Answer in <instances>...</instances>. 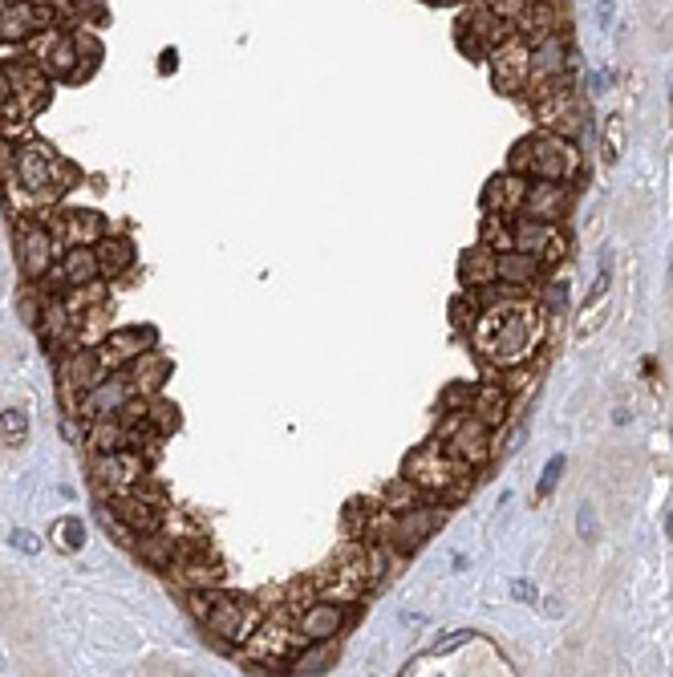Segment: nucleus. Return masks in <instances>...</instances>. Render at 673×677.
<instances>
[{"label":"nucleus","instance_id":"864d4df0","mask_svg":"<svg viewBox=\"0 0 673 677\" xmlns=\"http://www.w3.org/2000/svg\"><path fill=\"white\" fill-rule=\"evenodd\" d=\"M511 596L523 600V605H536V596H540V592H536L532 580H515V584H511Z\"/></svg>","mask_w":673,"mask_h":677},{"label":"nucleus","instance_id":"1a4fd4ad","mask_svg":"<svg viewBox=\"0 0 673 677\" xmlns=\"http://www.w3.org/2000/svg\"><path fill=\"white\" fill-rule=\"evenodd\" d=\"M442 446L451 450L455 459H463L467 467H483V463H491V455H495L491 426L479 422L471 410H459V414L446 418V426H442Z\"/></svg>","mask_w":673,"mask_h":677},{"label":"nucleus","instance_id":"20e7f679","mask_svg":"<svg viewBox=\"0 0 673 677\" xmlns=\"http://www.w3.org/2000/svg\"><path fill=\"white\" fill-rule=\"evenodd\" d=\"M402 475L426 491V499H463L471 491V467L455 459L442 442H426L406 459Z\"/></svg>","mask_w":673,"mask_h":677},{"label":"nucleus","instance_id":"052dcab7","mask_svg":"<svg viewBox=\"0 0 673 677\" xmlns=\"http://www.w3.org/2000/svg\"><path fill=\"white\" fill-rule=\"evenodd\" d=\"M434 5H459V0H434Z\"/></svg>","mask_w":673,"mask_h":677},{"label":"nucleus","instance_id":"ddd939ff","mask_svg":"<svg viewBox=\"0 0 673 677\" xmlns=\"http://www.w3.org/2000/svg\"><path fill=\"white\" fill-rule=\"evenodd\" d=\"M369 588H373L369 556H361V552H349V560H341L333 572L317 576V592H325V600H341V605H353Z\"/></svg>","mask_w":673,"mask_h":677},{"label":"nucleus","instance_id":"a18cd8bd","mask_svg":"<svg viewBox=\"0 0 673 677\" xmlns=\"http://www.w3.org/2000/svg\"><path fill=\"white\" fill-rule=\"evenodd\" d=\"M605 313H609V300H601V305L592 300V305L584 309V317H580V325H576V337H580V341H584V337H592L596 329L605 325Z\"/></svg>","mask_w":673,"mask_h":677},{"label":"nucleus","instance_id":"cd10ccee","mask_svg":"<svg viewBox=\"0 0 673 677\" xmlns=\"http://www.w3.org/2000/svg\"><path fill=\"white\" fill-rule=\"evenodd\" d=\"M57 232H61L65 248L98 244V240H102V215H98V211H65V215L57 219Z\"/></svg>","mask_w":673,"mask_h":677},{"label":"nucleus","instance_id":"37998d69","mask_svg":"<svg viewBox=\"0 0 673 677\" xmlns=\"http://www.w3.org/2000/svg\"><path fill=\"white\" fill-rule=\"evenodd\" d=\"M146 426H155L159 434H171L179 426V410L171 402H151V410H146Z\"/></svg>","mask_w":673,"mask_h":677},{"label":"nucleus","instance_id":"2f4dec72","mask_svg":"<svg viewBox=\"0 0 673 677\" xmlns=\"http://www.w3.org/2000/svg\"><path fill=\"white\" fill-rule=\"evenodd\" d=\"M98 276H102V268H98L94 244L65 248V260H61V280H65V288H69V284H90V280H98Z\"/></svg>","mask_w":673,"mask_h":677},{"label":"nucleus","instance_id":"7c9ffc66","mask_svg":"<svg viewBox=\"0 0 673 677\" xmlns=\"http://www.w3.org/2000/svg\"><path fill=\"white\" fill-rule=\"evenodd\" d=\"M110 337V313L106 305H94L73 317V349H98Z\"/></svg>","mask_w":673,"mask_h":677},{"label":"nucleus","instance_id":"c756f323","mask_svg":"<svg viewBox=\"0 0 673 677\" xmlns=\"http://www.w3.org/2000/svg\"><path fill=\"white\" fill-rule=\"evenodd\" d=\"M167 373H171V361L163 353H155V349H146L142 357H134L130 386H134V394H155V390H163Z\"/></svg>","mask_w":673,"mask_h":677},{"label":"nucleus","instance_id":"412c9836","mask_svg":"<svg viewBox=\"0 0 673 677\" xmlns=\"http://www.w3.org/2000/svg\"><path fill=\"white\" fill-rule=\"evenodd\" d=\"M114 515L126 523V528L134 532V536H151V532H159L163 528V511L155 507V499H146V495H138V491H126V495H114Z\"/></svg>","mask_w":673,"mask_h":677},{"label":"nucleus","instance_id":"0eeeda50","mask_svg":"<svg viewBox=\"0 0 673 677\" xmlns=\"http://www.w3.org/2000/svg\"><path fill=\"white\" fill-rule=\"evenodd\" d=\"M305 645H309V641H305V633L288 621V613H276L272 621H260V625L252 629V637H248L240 649H244V657H248L252 665H268V669H276V665L292 661V657L301 653Z\"/></svg>","mask_w":673,"mask_h":677},{"label":"nucleus","instance_id":"f257e3e1","mask_svg":"<svg viewBox=\"0 0 673 677\" xmlns=\"http://www.w3.org/2000/svg\"><path fill=\"white\" fill-rule=\"evenodd\" d=\"M491 292L499 296L491 309H483L471 325V345L475 357L483 365L495 369H515L523 361H532V353L544 341V309L532 305V300L515 296L503 284H491Z\"/></svg>","mask_w":673,"mask_h":677},{"label":"nucleus","instance_id":"39448f33","mask_svg":"<svg viewBox=\"0 0 673 677\" xmlns=\"http://www.w3.org/2000/svg\"><path fill=\"white\" fill-rule=\"evenodd\" d=\"M17 183L33 195V203H49L73 183V167H65L45 142H29L17 150Z\"/></svg>","mask_w":673,"mask_h":677},{"label":"nucleus","instance_id":"4468645a","mask_svg":"<svg viewBox=\"0 0 673 677\" xmlns=\"http://www.w3.org/2000/svg\"><path fill=\"white\" fill-rule=\"evenodd\" d=\"M142 455H134V450H106V455L94 459V487L102 495H126L142 483Z\"/></svg>","mask_w":673,"mask_h":677},{"label":"nucleus","instance_id":"de8ad7c7","mask_svg":"<svg viewBox=\"0 0 673 677\" xmlns=\"http://www.w3.org/2000/svg\"><path fill=\"white\" fill-rule=\"evenodd\" d=\"M471 637H475V633H467V629H459V633H446L438 645H430V649H426V657H446V653H455V649L471 645Z\"/></svg>","mask_w":673,"mask_h":677},{"label":"nucleus","instance_id":"c85d7f7f","mask_svg":"<svg viewBox=\"0 0 673 677\" xmlns=\"http://www.w3.org/2000/svg\"><path fill=\"white\" fill-rule=\"evenodd\" d=\"M471 414H475L479 422H487L491 430H499V426L507 422V414H511V394H507V386H499V382L479 386V390H475V402H471Z\"/></svg>","mask_w":673,"mask_h":677},{"label":"nucleus","instance_id":"473e14b6","mask_svg":"<svg viewBox=\"0 0 673 677\" xmlns=\"http://www.w3.org/2000/svg\"><path fill=\"white\" fill-rule=\"evenodd\" d=\"M94 252H98V268H102L106 280H114V276H122V272L134 268V244H130V240L102 236V240L94 244Z\"/></svg>","mask_w":673,"mask_h":677},{"label":"nucleus","instance_id":"3c124183","mask_svg":"<svg viewBox=\"0 0 673 677\" xmlns=\"http://www.w3.org/2000/svg\"><path fill=\"white\" fill-rule=\"evenodd\" d=\"M560 475H564V455H552L548 467H544V475H540V499L552 495V487L560 483Z\"/></svg>","mask_w":673,"mask_h":677},{"label":"nucleus","instance_id":"f704fd0d","mask_svg":"<svg viewBox=\"0 0 673 677\" xmlns=\"http://www.w3.org/2000/svg\"><path fill=\"white\" fill-rule=\"evenodd\" d=\"M134 438H138V430H130V426L118 418V414H110V418H94L90 442H94V450H98V455H106V450H126Z\"/></svg>","mask_w":673,"mask_h":677},{"label":"nucleus","instance_id":"7ed1b4c3","mask_svg":"<svg viewBox=\"0 0 673 677\" xmlns=\"http://www.w3.org/2000/svg\"><path fill=\"white\" fill-rule=\"evenodd\" d=\"M187 609L211 637H223L232 645H244L252 637V629L264 621L248 596H228V592H215V588H195L187 596Z\"/></svg>","mask_w":673,"mask_h":677},{"label":"nucleus","instance_id":"f3484780","mask_svg":"<svg viewBox=\"0 0 673 677\" xmlns=\"http://www.w3.org/2000/svg\"><path fill=\"white\" fill-rule=\"evenodd\" d=\"M57 9L37 5V0H9L0 9V41H29L41 29H53Z\"/></svg>","mask_w":673,"mask_h":677},{"label":"nucleus","instance_id":"13d9d810","mask_svg":"<svg viewBox=\"0 0 673 677\" xmlns=\"http://www.w3.org/2000/svg\"><path fill=\"white\" fill-rule=\"evenodd\" d=\"M61 430H65V438H82V430H78V426H73L69 418H65V426H61Z\"/></svg>","mask_w":673,"mask_h":677},{"label":"nucleus","instance_id":"ea45409f","mask_svg":"<svg viewBox=\"0 0 673 677\" xmlns=\"http://www.w3.org/2000/svg\"><path fill=\"white\" fill-rule=\"evenodd\" d=\"M53 544L61 548V552H78L82 544H86V528H82V523L78 519H57L53 523Z\"/></svg>","mask_w":673,"mask_h":677},{"label":"nucleus","instance_id":"bf43d9fd","mask_svg":"<svg viewBox=\"0 0 673 677\" xmlns=\"http://www.w3.org/2000/svg\"><path fill=\"white\" fill-rule=\"evenodd\" d=\"M665 532H669V540H673V515H669V519H665Z\"/></svg>","mask_w":673,"mask_h":677},{"label":"nucleus","instance_id":"09e8293b","mask_svg":"<svg viewBox=\"0 0 673 677\" xmlns=\"http://www.w3.org/2000/svg\"><path fill=\"white\" fill-rule=\"evenodd\" d=\"M621 134H625V122H621V114H613L609 126H605V159L609 163L621 155Z\"/></svg>","mask_w":673,"mask_h":677},{"label":"nucleus","instance_id":"49530a36","mask_svg":"<svg viewBox=\"0 0 673 677\" xmlns=\"http://www.w3.org/2000/svg\"><path fill=\"white\" fill-rule=\"evenodd\" d=\"M576 532H580L584 544H592L596 532H601V523H596V507H592V503H580V511H576Z\"/></svg>","mask_w":673,"mask_h":677},{"label":"nucleus","instance_id":"c03bdc74","mask_svg":"<svg viewBox=\"0 0 673 677\" xmlns=\"http://www.w3.org/2000/svg\"><path fill=\"white\" fill-rule=\"evenodd\" d=\"M471 402H475V390H471L467 382H455V386H446V390H442V410H446V414L471 410Z\"/></svg>","mask_w":673,"mask_h":677},{"label":"nucleus","instance_id":"f03ea898","mask_svg":"<svg viewBox=\"0 0 673 677\" xmlns=\"http://www.w3.org/2000/svg\"><path fill=\"white\" fill-rule=\"evenodd\" d=\"M580 150L572 138L540 130L532 138L515 142L511 150V171L515 175H528V179H552V183H572L580 175Z\"/></svg>","mask_w":673,"mask_h":677},{"label":"nucleus","instance_id":"603ef678","mask_svg":"<svg viewBox=\"0 0 673 677\" xmlns=\"http://www.w3.org/2000/svg\"><path fill=\"white\" fill-rule=\"evenodd\" d=\"M451 313H455V325H459V329L467 325V333H471V325H475V317H479V305H475V300H471V296H467V300L459 296V300H455V305H451Z\"/></svg>","mask_w":673,"mask_h":677},{"label":"nucleus","instance_id":"6e6552de","mask_svg":"<svg viewBox=\"0 0 673 677\" xmlns=\"http://www.w3.org/2000/svg\"><path fill=\"white\" fill-rule=\"evenodd\" d=\"M528 98H532V110H536V118H540L544 130L564 134V138H576V134H580L584 114H580V102H576L568 78L548 82V86H528Z\"/></svg>","mask_w":673,"mask_h":677},{"label":"nucleus","instance_id":"58836bf2","mask_svg":"<svg viewBox=\"0 0 673 677\" xmlns=\"http://www.w3.org/2000/svg\"><path fill=\"white\" fill-rule=\"evenodd\" d=\"M333 661V641H309L292 657V673H325Z\"/></svg>","mask_w":673,"mask_h":677},{"label":"nucleus","instance_id":"5701e85b","mask_svg":"<svg viewBox=\"0 0 673 677\" xmlns=\"http://www.w3.org/2000/svg\"><path fill=\"white\" fill-rule=\"evenodd\" d=\"M345 621H349V613H345L341 600H325V605H309L301 617H296V629L305 633V641H337Z\"/></svg>","mask_w":673,"mask_h":677},{"label":"nucleus","instance_id":"6e6d98bb","mask_svg":"<svg viewBox=\"0 0 673 677\" xmlns=\"http://www.w3.org/2000/svg\"><path fill=\"white\" fill-rule=\"evenodd\" d=\"M13 102V78H9V69L0 65V110H5Z\"/></svg>","mask_w":673,"mask_h":677},{"label":"nucleus","instance_id":"bb28decb","mask_svg":"<svg viewBox=\"0 0 673 677\" xmlns=\"http://www.w3.org/2000/svg\"><path fill=\"white\" fill-rule=\"evenodd\" d=\"M171 576H175V584H183V588H219L223 584V572L219 564H211L203 552H187L183 560H175V568H171Z\"/></svg>","mask_w":673,"mask_h":677},{"label":"nucleus","instance_id":"393cba45","mask_svg":"<svg viewBox=\"0 0 673 677\" xmlns=\"http://www.w3.org/2000/svg\"><path fill=\"white\" fill-rule=\"evenodd\" d=\"M523 195H528V175H515V171L495 175V179L483 187V211L507 219V215H515V211L523 207Z\"/></svg>","mask_w":673,"mask_h":677},{"label":"nucleus","instance_id":"4be33fe9","mask_svg":"<svg viewBox=\"0 0 673 677\" xmlns=\"http://www.w3.org/2000/svg\"><path fill=\"white\" fill-rule=\"evenodd\" d=\"M560 5L556 0H532L528 9H523L519 17H515V33L528 41V45H540V41H548V37H556L560 33Z\"/></svg>","mask_w":673,"mask_h":677},{"label":"nucleus","instance_id":"aec40b11","mask_svg":"<svg viewBox=\"0 0 673 677\" xmlns=\"http://www.w3.org/2000/svg\"><path fill=\"white\" fill-rule=\"evenodd\" d=\"M151 341H155L151 329H110V337L98 345V357H102V365L114 373V369L130 365L134 357H142L146 349H151Z\"/></svg>","mask_w":673,"mask_h":677},{"label":"nucleus","instance_id":"2eb2a0df","mask_svg":"<svg viewBox=\"0 0 673 677\" xmlns=\"http://www.w3.org/2000/svg\"><path fill=\"white\" fill-rule=\"evenodd\" d=\"M515 29H511V21H503V17H495L491 9H483V5H475V13L471 17H463V25H459V49L467 53V57H487L503 37H511Z\"/></svg>","mask_w":673,"mask_h":677},{"label":"nucleus","instance_id":"e433bc0d","mask_svg":"<svg viewBox=\"0 0 673 677\" xmlns=\"http://www.w3.org/2000/svg\"><path fill=\"white\" fill-rule=\"evenodd\" d=\"M102 300H106L102 280H90V284H69V288L61 292V305L69 309V317H78V313H86V309L102 305Z\"/></svg>","mask_w":673,"mask_h":677},{"label":"nucleus","instance_id":"5fc2aeb1","mask_svg":"<svg viewBox=\"0 0 673 677\" xmlns=\"http://www.w3.org/2000/svg\"><path fill=\"white\" fill-rule=\"evenodd\" d=\"M13 548H21L25 556H37V552H41V544H37L33 532H13Z\"/></svg>","mask_w":673,"mask_h":677},{"label":"nucleus","instance_id":"8fccbe9b","mask_svg":"<svg viewBox=\"0 0 673 677\" xmlns=\"http://www.w3.org/2000/svg\"><path fill=\"white\" fill-rule=\"evenodd\" d=\"M365 515H369V507H361V503H349V511H345V528H349V536H353V540H361V536L369 532Z\"/></svg>","mask_w":673,"mask_h":677},{"label":"nucleus","instance_id":"dca6fc26","mask_svg":"<svg viewBox=\"0 0 673 677\" xmlns=\"http://www.w3.org/2000/svg\"><path fill=\"white\" fill-rule=\"evenodd\" d=\"M17 244H21V272H25L29 280L49 276L57 248H53V232L45 228L41 219H21V223H17Z\"/></svg>","mask_w":673,"mask_h":677},{"label":"nucleus","instance_id":"f8f14e48","mask_svg":"<svg viewBox=\"0 0 673 677\" xmlns=\"http://www.w3.org/2000/svg\"><path fill=\"white\" fill-rule=\"evenodd\" d=\"M511 240H515L519 252L536 256L540 264H556V260H564V252H568V240H564V232L556 228V223L532 219V215H519V219L511 223Z\"/></svg>","mask_w":673,"mask_h":677},{"label":"nucleus","instance_id":"b1692460","mask_svg":"<svg viewBox=\"0 0 673 677\" xmlns=\"http://www.w3.org/2000/svg\"><path fill=\"white\" fill-rule=\"evenodd\" d=\"M540 260L528 256V252H519V248H507V252H495V284L511 288V292H523V288H532L540 280Z\"/></svg>","mask_w":673,"mask_h":677},{"label":"nucleus","instance_id":"4c0bfd02","mask_svg":"<svg viewBox=\"0 0 673 677\" xmlns=\"http://www.w3.org/2000/svg\"><path fill=\"white\" fill-rule=\"evenodd\" d=\"M418 503H426V491H422V487H414L406 475H402V479H394V483L386 487V495H382V507H386V511H394V515H398V511H410V507H418Z\"/></svg>","mask_w":673,"mask_h":677},{"label":"nucleus","instance_id":"423d86ee","mask_svg":"<svg viewBox=\"0 0 673 677\" xmlns=\"http://www.w3.org/2000/svg\"><path fill=\"white\" fill-rule=\"evenodd\" d=\"M442 519H446V511L442 507H430V503H418V507H410V511H386L382 515V540H386V548L394 552V556H414L438 528H442Z\"/></svg>","mask_w":673,"mask_h":677},{"label":"nucleus","instance_id":"9d476101","mask_svg":"<svg viewBox=\"0 0 673 677\" xmlns=\"http://www.w3.org/2000/svg\"><path fill=\"white\" fill-rule=\"evenodd\" d=\"M106 365L98 357V349H69V357L61 361V402L69 414L82 410V398L106 378Z\"/></svg>","mask_w":673,"mask_h":677},{"label":"nucleus","instance_id":"c9c22d12","mask_svg":"<svg viewBox=\"0 0 673 677\" xmlns=\"http://www.w3.org/2000/svg\"><path fill=\"white\" fill-rule=\"evenodd\" d=\"M179 552H183V544H179L175 536H163V528H159V532H151V536H142V544H138V556H142L146 564L167 568V572L175 568Z\"/></svg>","mask_w":673,"mask_h":677},{"label":"nucleus","instance_id":"79ce46f5","mask_svg":"<svg viewBox=\"0 0 673 677\" xmlns=\"http://www.w3.org/2000/svg\"><path fill=\"white\" fill-rule=\"evenodd\" d=\"M29 438V418L21 410H5L0 414V442L5 446H25Z\"/></svg>","mask_w":673,"mask_h":677},{"label":"nucleus","instance_id":"4d7b16f0","mask_svg":"<svg viewBox=\"0 0 673 677\" xmlns=\"http://www.w3.org/2000/svg\"><path fill=\"white\" fill-rule=\"evenodd\" d=\"M665 280H669V296H673V248H669V264H665Z\"/></svg>","mask_w":673,"mask_h":677},{"label":"nucleus","instance_id":"a211bd4d","mask_svg":"<svg viewBox=\"0 0 673 677\" xmlns=\"http://www.w3.org/2000/svg\"><path fill=\"white\" fill-rule=\"evenodd\" d=\"M572 211V187L568 183H552V179H528V195H523L519 215L532 219H548L560 223Z\"/></svg>","mask_w":673,"mask_h":677},{"label":"nucleus","instance_id":"72a5a7b5","mask_svg":"<svg viewBox=\"0 0 673 677\" xmlns=\"http://www.w3.org/2000/svg\"><path fill=\"white\" fill-rule=\"evenodd\" d=\"M463 284L475 292V288H491L495 284V248H487L483 240L475 244V248H467V256H463Z\"/></svg>","mask_w":673,"mask_h":677},{"label":"nucleus","instance_id":"6ab92c4d","mask_svg":"<svg viewBox=\"0 0 673 677\" xmlns=\"http://www.w3.org/2000/svg\"><path fill=\"white\" fill-rule=\"evenodd\" d=\"M134 398V386H130V373H106V378L82 398V410L78 414H86V418H110V414H118L126 402Z\"/></svg>","mask_w":673,"mask_h":677},{"label":"nucleus","instance_id":"a19ab883","mask_svg":"<svg viewBox=\"0 0 673 677\" xmlns=\"http://www.w3.org/2000/svg\"><path fill=\"white\" fill-rule=\"evenodd\" d=\"M483 244L495 248V252L515 248V240H511V223H503V215H483Z\"/></svg>","mask_w":673,"mask_h":677},{"label":"nucleus","instance_id":"9b49d317","mask_svg":"<svg viewBox=\"0 0 673 677\" xmlns=\"http://www.w3.org/2000/svg\"><path fill=\"white\" fill-rule=\"evenodd\" d=\"M487 61H491L495 90H503V94H519V90H528V61H532V45L523 41L519 33L503 37V41L487 53Z\"/></svg>","mask_w":673,"mask_h":677},{"label":"nucleus","instance_id":"a878e982","mask_svg":"<svg viewBox=\"0 0 673 677\" xmlns=\"http://www.w3.org/2000/svg\"><path fill=\"white\" fill-rule=\"evenodd\" d=\"M564 65H568V49L564 37H548L540 45H532V61H528V86H548L564 78Z\"/></svg>","mask_w":673,"mask_h":677}]
</instances>
